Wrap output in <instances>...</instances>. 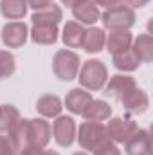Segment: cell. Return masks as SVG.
Wrapping results in <instances>:
<instances>
[{"label":"cell","instance_id":"obj_27","mask_svg":"<svg viewBox=\"0 0 153 155\" xmlns=\"http://www.w3.org/2000/svg\"><path fill=\"white\" fill-rule=\"evenodd\" d=\"M94 155H121V150L115 146V143H112L108 139V141H105L101 146H97L94 150Z\"/></svg>","mask_w":153,"mask_h":155},{"label":"cell","instance_id":"obj_22","mask_svg":"<svg viewBox=\"0 0 153 155\" xmlns=\"http://www.w3.org/2000/svg\"><path fill=\"white\" fill-rule=\"evenodd\" d=\"M27 0H0V11L7 20H20L27 13Z\"/></svg>","mask_w":153,"mask_h":155},{"label":"cell","instance_id":"obj_32","mask_svg":"<svg viewBox=\"0 0 153 155\" xmlns=\"http://www.w3.org/2000/svg\"><path fill=\"white\" fill-rule=\"evenodd\" d=\"M126 2H128L126 5H130L132 9H135V7H144L150 0H126Z\"/></svg>","mask_w":153,"mask_h":155},{"label":"cell","instance_id":"obj_30","mask_svg":"<svg viewBox=\"0 0 153 155\" xmlns=\"http://www.w3.org/2000/svg\"><path fill=\"white\" fill-rule=\"evenodd\" d=\"M20 155H43V148H38V146H27L24 148Z\"/></svg>","mask_w":153,"mask_h":155},{"label":"cell","instance_id":"obj_4","mask_svg":"<svg viewBox=\"0 0 153 155\" xmlns=\"http://www.w3.org/2000/svg\"><path fill=\"white\" fill-rule=\"evenodd\" d=\"M103 25L110 31L115 29H130L135 24V11L126 4H117L112 7H106L101 15Z\"/></svg>","mask_w":153,"mask_h":155},{"label":"cell","instance_id":"obj_3","mask_svg":"<svg viewBox=\"0 0 153 155\" xmlns=\"http://www.w3.org/2000/svg\"><path fill=\"white\" fill-rule=\"evenodd\" d=\"M79 67H81V61H79V56L76 52L69 51V49H61L54 54L52 58V72L54 76L61 81H70L77 76L79 72Z\"/></svg>","mask_w":153,"mask_h":155},{"label":"cell","instance_id":"obj_2","mask_svg":"<svg viewBox=\"0 0 153 155\" xmlns=\"http://www.w3.org/2000/svg\"><path fill=\"white\" fill-rule=\"evenodd\" d=\"M105 141H108V134H106V126L101 121H85V123H81L79 132H77V143L83 150L94 152Z\"/></svg>","mask_w":153,"mask_h":155},{"label":"cell","instance_id":"obj_21","mask_svg":"<svg viewBox=\"0 0 153 155\" xmlns=\"http://www.w3.org/2000/svg\"><path fill=\"white\" fill-rule=\"evenodd\" d=\"M34 43L40 45H52L58 40V25H33L29 31Z\"/></svg>","mask_w":153,"mask_h":155},{"label":"cell","instance_id":"obj_16","mask_svg":"<svg viewBox=\"0 0 153 155\" xmlns=\"http://www.w3.org/2000/svg\"><path fill=\"white\" fill-rule=\"evenodd\" d=\"M61 18H63V11L60 5H54V4L45 9L34 11L31 16L33 25H58Z\"/></svg>","mask_w":153,"mask_h":155},{"label":"cell","instance_id":"obj_20","mask_svg":"<svg viewBox=\"0 0 153 155\" xmlns=\"http://www.w3.org/2000/svg\"><path fill=\"white\" fill-rule=\"evenodd\" d=\"M132 49L141 60V63H150L153 60V38L151 35H139L137 38L132 41Z\"/></svg>","mask_w":153,"mask_h":155},{"label":"cell","instance_id":"obj_12","mask_svg":"<svg viewBox=\"0 0 153 155\" xmlns=\"http://www.w3.org/2000/svg\"><path fill=\"white\" fill-rule=\"evenodd\" d=\"M7 137L16 152H22L24 148L31 146V132H29V119H20L9 132Z\"/></svg>","mask_w":153,"mask_h":155},{"label":"cell","instance_id":"obj_1","mask_svg":"<svg viewBox=\"0 0 153 155\" xmlns=\"http://www.w3.org/2000/svg\"><path fill=\"white\" fill-rule=\"evenodd\" d=\"M79 83L86 90H101L108 79V69L99 60H86L79 67Z\"/></svg>","mask_w":153,"mask_h":155},{"label":"cell","instance_id":"obj_29","mask_svg":"<svg viewBox=\"0 0 153 155\" xmlns=\"http://www.w3.org/2000/svg\"><path fill=\"white\" fill-rule=\"evenodd\" d=\"M54 0H27V5L33 7L34 11H40V9H45L49 5H52Z\"/></svg>","mask_w":153,"mask_h":155},{"label":"cell","instance_id":"obj_9","mask_svg":"<svg viewBox=\"0 0 153 155\" xmlns=\"http://www.w3.org/2000/svg\"><path fill=\"white\" fill-rule=\"evenodd\" d=\"M29 132H31V146H38V148H45L52 135V128L49 121L41 117L29 119Z\"/></svg>","mask_w":153,"mask_h":155},{"label":"cell","instance_id":"obj_36","mask_svg":"<svg viewBox=\"0 0 153 155\" xmlns=\"http://www.w3.org/2000/svg\"><path fill=\"white\" fill-rule=\"evenodd\" d=\"M15 155H16V153H15Z\"/></svg>","mask_w":153,"mask_h":155},{"label":"cell","instance_id":"obj_18","mask_svg":"<svg viewBox=\"0 0 153 155\" xmlns=\"http://www.w3.org/2000/svg\"><path fill=\"white\" fill-rule=\"evenodd\" d=\"M81 116L86 121H105L112 116V107L103 99H92L86 105V108L81 112Z\"/></svg>","mask_w":153,"mask_h":155},{"label":"cell","instance_id":"obj_34","mask_svg":"<svg viewBox=\"0 0 153 155\" xmlns=\"http://www.w3.org/2000/svg\"><path fill=\"white\" fill-rule=\"evenodd\" d=\"M43 155H60L58 152H52V150H43Z\"/></svg>","mask_w":153,"mask_h":155},{"label":"cell","instance_id":"obj_15","mask_svg":"<svg viewBox=\"0 0 153 155\" xmlns=\"http://www.w3.org/2000/svg\"><path fill=\"white\" fill-rule=\"evenodd\" d=\"M92 101V96H90V92H86L85 88H72L69 94H67V97H65V107H67V110H70L72 114H79L81 116V112L86 108V105Z\"/></svg>","mask_w":153,"mask_h":155},{"label":"cell","instance_id":"obj_26","mask_svg":"<svg viewBox=\"0 0 153 155\" xmlns=\"http://www.w3.org/2000/svg\"><path fill=\"white\" fill-rule=\"evenodd\" d=\"M16 71V63H15V56L9 51H0V79L13 76Z\"/></svg>","mask_w":153,"mask_h":155},{"label":"cell","instance_id":"obj_5","mask_svg":"<svg viewBox=\"0 0 153 155\" xmlns=\"http://www.w3.org/2000/svg\"><path fill=\"white\" fill-rule=\"evenodd\" d=\"M52 134H54V141L67 148L74 143L76 139V123L74 119L69 116H58L54 124H52Z\"/></svg>","mask_w":153,"mask_h":155},{"label":"cell","instance_id":"obj_25","mask_svg":"<svg viewBox=\"0 0 153 155\" xmlns=\"http://www.w3.org/2000/svg\"><path fill=\"white\" fill-rule=\"evenodd\" d=\"M20 121V110L13 105H0V132H9Z\"/></svg>","mask_w":153,"mask_h":155},{"label":"cell","instance_id":"obj_17","mask_svg":"<svg viewBox=\"0 0 153 155\" xmlns=\"http://www.w3.org/2000/svg\"><path fill=\"white\" fill-rule=\"evenodd\" d=\"M105 40H106V35H105L103 29H99V27H90V29H85L81 47H83L86 52L94 54V52L103 51V47H105Z\"/></svg>","mask_w":153,"mask_h":155},{"label":"cell","instance_id":"obj_28","mask_svg":"<svg viewBox=\"0 0 153 155\" xmlns=\"http://www.w3.org/2000/svg\"><path fill=\"white\" fill-rule=\"evenodd\" d=\"M16 150L13 148L7 135H0V155H15Z\"/></svg>","mask_w":153,"mask_h":155},{"label":"cell","instance_id":"obj_23","mask_svg":"<svg viewBox=\"0 0 153 155\" xmlns=\"http://www.w3.org/2000/svg\"><path fill=\"white\" fill-rule=\"evenodd\" d=\"M83 35H85V27L79 24V22H67L65 27H63V43L70 49H76L81 47V41H83Z\"/></svg>","mask_w":153,"mask_h":155},{"label":"cell","instance_id":"obj_14","mask_svg":"<svg viewBox=\"0 0 153 155\" xmlns=\"http://www.w3.org/2000/svg\"><path fill=\"white\" fill-rule=\"evenodd\" d=\"M72 15H74V18H76L81 25H83V24L92 25V24H96V22L99 20V16H101L99 7L94 4V0H81L79 4H76V5L72 7Z\"/></svg>","mask_w":153,"mask_h":155},{"label":"cell","instance_id":"obj_24","mask_svg":"<svg viewBox=\"0 0 153 155\" xmlns=\"http://www.w3.org/2000/svg\"><path fill=\"white\" fill-rule=\"evenodd\" d=\"M114 65L119 69V71H135V69H139V65H141V60L137 58V54L133 52V49L130 47V49H126V51H122V52H117L114 54Z\"/></svg>","mask_w":153,"mask_h":155},{"label":"cell","instance_id":"obj_13","mask_svg":"<svg viewBox=\"0 0 153 155\" xmlns=\"http://www.w3.org/2000/svg\"><path fill=\"white\" fill-rule=\"evenodd\" d=\"M132 41H133V36H132L130 29H115V31H110V35L106 36L105 45H106L108 52L114 56L117 52H122V51L130 49Z\"/></svg>","mask_w":153,"mask_h":155},{"label":"cell","instance_id":"obj_31","mask_svg":"<svg viewBox=\"0 0 153 155\" xmlns=\"http://www.w3.org/2000/svg\"><path fill=\"white\" fill-rule=\"evenodd\" d=\"M94 4L99 7V5H103V7H112V5H117V4H122V0H94Z\"/></svg>","mask_w":153,"mask_h":155},{"label":"cell","instance_id":"obj_8","mask_svg":"<svg viewBox=\"0 0 153 155\" xmlns=\"http://www.w3.org/2000/svg\"><path fill=\"white\" fill-rule=\"evenodd\" d=\"M124 150L128 155H151V137L148 130H135L126 141Z\"/></svg>","mask_w":153,"mask_h":155},{"label":"cell","instance_id":"obj_7","mask_svg":"<svg viewBox=\"0 0 153 155\" xmlns=\"http://www.w3.org/2000/svg\"><path fill=\"white\" fill-rule=\"evenodd\" d=\"M29 36V29L24 22H9L2 29V41L9 49H18L22 47Z\"/></svg>","mask_w":153,"mask_h":155},{"label":"cell","instance_id":"obj_6","mask_svg":"<svg viewBox=\"0 0 153 155\" xmlns=\"http://www.w3.org/2000/svg\"><path fill=\"white\" fill-rule=\"evenodd\" d=\"M137 130V123L130 117H114L106 124V134L112 143H124Z\"/></svg>","mask_w":153,"mask_h":155},{"label":"cell","instance_id":"obj_33","mask_svg":"<svg viewBox=\"0 0 153 155\" xmlns=\"http://www.w3.org/2000/svg\"><path fill=\"white\" fill-rule=\"evenodd\" d=\"M81 0H61V4L63 5H67V7H74L76 4H79Z\"/></svg>","mask_w":153,"mask_h":155},{"label":"cell","instance_id":"obj_19","mask_svg":"<svg viewBox=\"0 0 153 155\" xmlns=\"http://www.w3.org/2000/svg\"><path fill=\"white\" fill-rule=\"evenodd\" d=\"M61 108H63L61 99L54 94H45L36 101V110L43 117H58L61 114Z\"/></svg>","mask_w":153,"mask_h":155},{"label":"cell","instance_id":"obj_35","mask_svg":"<svg viewBox=\"0 0 153 155\" xmlns=\"http://www.w3.org/2000/svg\"><path fill=\"white\" fill-rule=\"evenodd\" d=\"M72 155H88V153H85V152H76V153H72Z\"/></svg>","mask_w":153,"mask_h":155},{"label":"cell","instance_id":"obj_11","mask_svg":"<svg viewBox=\"0 0 153 155\" xmlns=\"http://www.w3.org/2000/svg\"><path fill=\"white\" fill-rule=\"evenodd\" d=\"M121 103H122V108L126 112H130V114H142L150 107V97H148V94L144 90L133 88L132 92H128L121 99Z\"/></svg>","mask_w":153,"mask_h":155},{"label":"cell","instance_id":"obj_10","mask_svg":"<svg viewBox=\"0 0 153 155\" xmlns=\"http://www.w3.org/2000/svg\"><path fill=\"white\" fill-rule=\"evenodd\" d=\"M133 88H137V83L132 76H124V74H115L110 78L108 85H106V94L112 96L114 99L121 101L128 92H132Z\"/></svg>","mask_w":153,"mask_h":155}]
</instances>
